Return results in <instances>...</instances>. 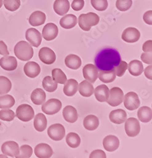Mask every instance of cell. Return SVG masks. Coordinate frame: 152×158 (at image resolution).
Instances as JSON below:
<instances>
[{"mask_svg":"<svg viewBox=\"0 0 152 158\" xmlns=\"http://www.w3.org/2000/svg\"><path fill=\"white\" fill-rule=\"evenodd\" d=\"M121 61L119 52L114 48H105L98 52L95 58V67L99 70L108 71L114 69Z\"/></svg>","mask_w":152,"mask_h":158,"instance_id":"obj_1","label":"cell"},{"mask_svg":"<svg viewBox=\"0 0 152 158\" xmlns=\"http://www.w3.org/2000/svg\"><path fill=\"white\" fill-rule=\"evenodd\" d=\"M14 53L21 61H29L34 56V50L32 46L27 42L22 41L18 42L14 48Z\"/></svg>","mask_w":152,"mask_h":158,"instance_id":"obj_2","label":"cell"},{"mask_svg":"<svg viewBox=\"0 0 152 158\" xmlns=\"http://www.w3.org/2000/svg\"><path fill=\"white\" fill-rule=\"evenodd\" d=\"M100 18L95 13L90 12L86 14H81L78 18L80 27L84 31H89L93 26L97 25Z\"/></svg>","mask_w":152,"mask_h":158,"instance_id":"obj_3","label":"cell"},{"mask_svg":"<svg viewBox=\"0 0 152 158\" xmlns=\"http://www.w3.org/2000/svg\"><path fill=\"white\" fill-rule=\"evenodd\" d=\"M34 111L32 107L27 104H23L17 108L16 116L22 122H27L34 117Z\"/></svg>","mask_w":152,"mask_h":158,"instance_id":"obj_4","label":"cell"},{"mask_svg":"<svg viewBox=\"0 0 152 158\" xmlns=\"http://www.w3.org/2000/svg\"><path fill=\"white\" fill-rule=\"evenodd\" d=\"M124 99L123 91L119 87H113L109 90V96L107 101V103L112 107L120 105Z\"/></svg>","mask_w":152,"mask_h":158,"instance_id":"obj_5","label":"cell"},{"mask_svg":"<svg viewBox=\"0 0 152 158\" xmlns=\"http://www.w3.org/2000/svg\"><path fill=\"white\" fill-rule=\"evenodd\" d=\"M124 128L126 134L130 137L137 136L141 130L140 123L135 118H130L126 120Z\"/></svg>","mask_w":152,"mask_h":158,"instance_id":"obj_6","label":"cell"},{"mask_svg":"<svg viewBox=\"0 0 152 158\" xmlns=\"http://www.w3.org/2000/svg\"><path fill=\"white\" fill-rule=\"evenodd\" d=\"M65 128L60 123H56L50 125L47 129L49 137L55 141L61 140L65 137Z\"/></svg>","mask_w":152,"mask_h":158,"instance_id":"obj_7","label":"cell"},{"mask_svg":"<svg viewBox=\"0 0 152 158\" xmlns=\"http://www.w3.org/2000/svg\"><path fill=\"white\" fill-rule=\"evenodd\" d=\"M62 107L61 102L57 99H50L42 104V110L49 115H53L58 113Z\"/></svg>","mask_w":152,"mask_h":158,"instance_id":"obj_8","label":"cell"},{"mask_svg":"<svg viewBox=\"0 0 152 158\" xmlns=\"http://www.w3.org/2000/svg\"><path fill=\"white\" fill-rule=\"evenodd\" d=\"M125 108L130 110L133 111L138 109L140 105V101L138 94L134 92H130L127 93L123 99Z\"/></svg>","mask_w":152,"mask_h":158,"instance_id":"obj_9","label":"cell"},{"mask_svg":"<svg viewBox=\"0 0 152 158\" xmlns=\"http://www.w3.org/2000/svg\"><path fill=\"white\" fill-rule=\"evenodd\" d=\"M83 75L85 80L94 84L97 81L98 75V70L93 64H87L83 69Z\"/></svg>","mask_w":152,"mask_h":158,"instance_id":"obj_10","label":"cell"},{"mask_svg":"<svg viewBox=\"0 0 152 158\" xmlns=\"http://www.w3.org/2000/svg\"><path fill=\"white\" fill-rule=\"evenodd\" d=\"M25 37L27 41L30 43V44L35 48H38L41 44L42 35L39 31L34 28L27 29L25 33Z\"/></svg>","mask_w":152,"mask_h":158,"instance_id":"obj_11","label":"cell"},{"mask_svg":"<svg viewBox=\"0 0 152 158\" xmlns=\"http://www.w3.org/2000/svg\"><path fill=\"white\" fill-rule=\"evenodd\" d=\"M39 57L41 61L46 64H53L56 59L54 51L47 47L42 48L39 50Z\"/></svg>","mask_w":152,"mask_h":158,"instance_id":"obj_12","label":"cell"},{"mask_svg":"<svg viewBox=\"0 0 152 158\" xmlns=\"http://www.w3.org/2000/svg\"><path fill=\"white\" fill-rule=\"evenodd\" d=\"M140 32L137 29L128 27L123 31L121 38L126 43H133L137 42L140 39Z\"/></svg>","mask_w":152,"mask_h":158,"instance_id":"obj_13","label":"cell"},{"mask_svg":"<svg viewBox=\"0 0 152 158\" xmlns=\"http://www.w3.org/2000/svg\"><path fill=\"white\" fill-rule=\"evenodd\" d=\"M18 144L14 141H7L3 143L2 146V151L3 154L14 157L19 153Z\"/></svg>","mask_w":152,"mask_h":158,"instance_id":"obj_14","label":"cell"},{"mask_svg":"<svg viewBox=\"0 0 152 158\" xmlns=\"http://www.w3.org/2000/svg\"><path fill=\"white\" fill-rule=\"evenodd\" d=\"M58 34V28L53 23H47L42 29V36L46 41H53Z\"/></svg>","mask_w":152,"mask_h":158,"instance_id":"obj_15","label":"cell"},{"mask_svg":"<svg viewBox=\"0 0 152 158\" xmlns=\"http://www.w3.org/2000/svg\"><path fill=\"white\" fill-rule=\"evenodd\" d=\"M34 152L35 156L39 158H50L53 156V151L49 145L41 143L36 146Z\"/></svg>","mask_w":152,"mask_h":158,"instance_id":"obj_16","label":"cell"},{"mask_svg":"<svg viewBox=\"0 0 152 158\" xmlns=\"http://www.w3.org/2000/svg\"><path fill=\"white\" fill-rule=\"evenodd\" d=\"M23 71L28 77L35 78L41 73V67L39 64L34 61H29L25 64Z\"/></svg>","mask_w":152,"mask_h":158,"instance_id":"obj_17","label":"cell"},{"mask_svg":"<svg viewBox=\"0 0 152 158\" xmlns=\"http://www.w3.org/2000/svg\"><path fill=\"white\" fill-rule=\"evenodd\" d=\"M0 66L6 71H14L17 67L16 58L11 56H5L0 59Z\"/></svg>","mask_w":152,"mask_h":158,"instance_id":"obj_18","label":"cell"},{"mask_svg":"<svg viewBox=\"0 0 152 158\" xmlns=\"http://www.w3.org/2000/svg\"><path fill=\"white\" fill-rule=\"evenodd\" d=\"M103 146L108 152L115 151L119 146V140L114 135H108L104 139Z\"/></svg>","mask_w":152,"mask_h":158,"instance_id":"obj_19","label":"cell"},{"mask_svg":"<svg viewBox=\"0 0 152 158\" xmlns=\"http://www.w3.org/2000/svg\"><path fill=\"white\" fill-rule=\"evenodd\" d=\"M70 8L68 0H55L53 8L56 14L58 15L62 16L66 14Z\"/></svg>","mask_w":152,"mask_h":158,"instance_id":"obj_20","label":"cell"},{"mask_svg":"<svg viewBox=\"0 0 152 158\" xmlns=\"http://www.w3.org/2000/svg\"><path fill=\"white\" fill-rule=\"evenodd\" d=\"M109 119L113 123L122 124L127 119V113L121 109L113 110L109 114Z\"/></svg>","mask_w":152,"mask_h":158,"instance_id":"obj_21","label":"cell"},{"mask_svg":"<svg viewBox=\"0 0 152 158\" xmlns=\"http://www.w3.org/2000/svg\"><path fill=\"white\" fill-rule=\"evenodd\" d=\"M94 93L98 101L101 102H107L109 96V89L107 85L102 84L97 86Z\"/></svg>","mask_w":152,"mask_h":158,"instance_id":"obj_22","label":"cell"},{"mask_svg":"<svg viewBox=\"0 0 152 158\" xmlns=\"http://www.w3.org/2000/svg\"><path fill=\"white\" fill-rule=\"evenodd\" d=\"M46 20V16L44 12L41 11H36L31 14L29 17V23L34 27L41 25L44 24Z\"/></svg>","mask_w":152,"mask_h":158,"instance_id":"obj_23","label":"cell"},{"mask_svg":"<svg viewBox=\"0 0 152 158\" xmlns=\"http://www.w3.org/2000/svg\"><path fill=\"white\" fill-rule=\"evenodd\" d=\"M64 119L71 123H74L78 120V113L77 110L72 106H66L62 111Z\"/></svg>","mask_w":152,"mask_h":158,"instance_id":"obj_24","label":"cell"},{"mask_svg":"<svg viewBox=\"0 0 152 158\" xmlns=\"http://www.w3.org/2000/svg\"><path fill=\"white\" fill-rule=\"evenodd\" d=\"M65 84L63 93L66 96L71 97L77 93L78 89V83L77 81L73 78L69 79Z\"/></svg>","mask_w":152,"mask_h":158,"instance_id":"obj_25","label":"cell"},{"mask_svg":"<svg viewBox=\"0 0 152 158\" xmlns=\"http://www.w3.org/2000/svg\"><path fill=\"white\" fill-rule=\"evenodd\" d=\"M77 17L73 14H68L63 17L59 21V24L62 28L70 29L73 28L77 23Z\"/></svg>","mask_w":152,"mask_h":158,"instance_id":"obj_26","label":"cell"},{"mask_svg":"<svg viewBox=\"0 0 152 158\" xmlns=\"http://www.w3.org/2000/svg\"><path fill=\"white\" fill-rule=\"evenodd\" d=\"M31 101L35 105H41L46 101V94L41 88L35 89L31 94Z\"/></svg>","mask_w":152,"mask_h":158,"instance_id":"obj_27","label":"cell"},{"mask_svg":"<svg viewBox=\"0 0 152 158\" xmlns=\"http://www.w3.org/2000/svg\"><path fill=\"white\" fill-rule=\"evenodd\" d=\"M78 90L82 96L88 98L94 94V88L90 82L87 81H84L78 85Z\"/></svg>","mask_w":152,"mask_h":158,"instance_id":"obj_28","label":"cell"},{"mask_svg":"<svg viewBox=\"0 0 152 158\" xmlns=\"http://www.w3.org/2000/svg\"><path fill=\"white\" fill-rule=\"evenodd\" d=\"M65 62L67 67L73 70L78 69L82 65V60L80 58L75 55H68L65 58Z\"/></svg>","mask_w":152,"mask_h":158,"instance_id":"obj_29","label":"cell"},{"mask_svg":"<svg viewBox=\"0 0 152 158\" xmlns=\"http://www.w3.org/2000/svg\"><path fill=\"white\" fill-rule=\"evenodd\" d=\"M99 125V120L98 118L93 114L86 116L83 120L84 127L89 131L95 130Z\"/></svg>","mask_w":152,"mask_h":158,"instance_id":"obj_30","label":"cell"},{"mask_svg":"<svg viewBox=\"0 0 152 158\" xmlns=\"http://www.w3.org/2000/svg\"><path fill=\"white\" fill-rule=\"evenodd\" d=\"M128 69L131 75L134 77H137L143 73V65L140 61L134 60L129 63Z\"/></svg>","mask_w":152,"mask_h":158,"instance_id":"obj_31","label":"cell"},{"mask_svg":"<svg viewBox=\"0 0 152 158\" xmlns=\"http://www.w3.org/2000/svg\"><path fill=\"white\" fill-rule=\"evenodd\" d=\"M47 119L45 115L42 113H38L34 118V126L35 129L39 132H42L47 127Z\"/></svg>","mask_w":152,"mask_h":158,"instance_id":"obj_32","label":"cell"},{"mask_svg":"<svg viewBox=\"0 0 152 158\" xmlns=\"http://www.w3.org/2000/svg\"><path fill=\"white\" fill-rule=\"evenodd\" d=\"M116 73L114 69L108 70V71H103L99 70L98 77L100 81L104 83H110L114 81L116 79Z\"/></svg>","mask_w":152,"mask_h":158,"instance_id":"obj_33","label":"cell"},{"mask_svg":"<svg viewBox=\"0 0 152 158\" xmlns=\"http://www.w3.org/2000/svg\"><path fill=\"white\" fill-rule=\"evenodd\" d=\"M138 117L142 122L148 123L152 119L151 109L147 106H142L138 111Z\"/></svg>","mask_w":152,"mask_h":158,"instance_id":"obj_34","label":"cell"},{"mask_svg":"<svg viewBox=\"0 0 152 158\" xmlns=\"http://www.w3.org/2000/svg\"><path fill=\"white\" fill-rule=\"evenodd\" d=\"M15 100L14 98L9 94L0 96V108L10 109L14 106Z\"/></svg>","mask_w":152,"mask_h":158,"instance_id":"obj_35","label":"cell"},{"mask_svg":"<svg viewBox=\"0 0 152 158\" xmlns=\"http://www.w3.org/2000/svg\"><path fill=\"white\" fill-rule=\"evenodd\" d=\"M42 86L49 93H53L58 88V83L50 76H46L43 79Z\"/></svg>","mask_w":152,"mask_h":158,"instance_id":"obj_36","label":"cell"},{"mask_svg":"<svg viewBox=\"0 0 152 158\" xmlns=\"http://www.w3.org/2000/svg\"><path fill=\"white\" fill-rule=\"evenodd\" d=\"M66 142L71 148H78L81 143V139L79 135L74 132L69 133L66 138Z\"/></svg>","mask_w":152,"mask_h":158,"instance_id":"obj_37","label":"cell"},{"mask_svg":"<svg viewBox=\"0 0 152 158\" xmlns=\"http://www.w3.org/2000/svg\"><path fill=\"white\" fill-rule=\"evenodd\" d=\"M11 89V82L5 76H0V95L8 93Z\"/></svg>","mask_w":152,"mask_h":158,"instance_id":"obj_38","label":"cell"},{"mask_svg":"<svg viewBox=\"0 0 152 158\" xmlns=\"http://www.w3.org/2000/svg\"><path fill=\"white\" fill-rule=\"evenodd\" d=\"M52 76L54 81L60 84H65L67 81L65 73L59 69H54L52 71Z\"/></svg>","mask_w":152,"mask_h":158,"instance_id":"obj_39","label":"cell"},{"mask_svg":"<svg viewBox=\"0 0 152 158\" xmlns=\"http://www.w3.org/2000/svg\"><path fill=\"white\" fill-rule=\"evenodd\" d=\"M33 153L32 148L29 145H23L19 149V153L16 158H30Z\"/></svg>","mask_w":152,"mask_h":158,"instance_id":"obj_40","label":"cell"},{"mask_svg":"<svg viewBox=\"0 0 152 158\" xmlns=\"http://www.w3.org/2000/svg\"><path fill=\"white\" fill-rule=\"evenodd\" d=\"M15 117L14 111L10 109H3L0 111V120L5 122H11L14 120Z\"/></svg>","mask_w":152,"mask_h":158,"instance_id":"obj_41","label":"cell"},{"mask_svg":"<svg viewBox=\"0 0 152 158\" xmlns=\"http://www.w3.org/2000/svg\"><path fill=\"white\" fill-rule=\"evenodd\" d=\"M3 4L8 11H15L20 6V0H4Z\"/></svg>","mask_w":152,"mask_h":158,"instance_id":"obj_42","label":"cell"},{"mask_svg":"<svg viewBox=\"0 0 152 158\" xmlns=\"http://www.w3.org/2000/svg\"><path fill=\"white\" fill-rule=\"evenodd\" d=\"M132 4V0H117L116 6L118 10L121 11H126L131 7Z\"/></svg>","mask_w":152,"mask_h":158,"instance_id":"obj_43","label":"cell"},{"mask_svg":"<svg viewBox=\"0 0 152 158\" xmlns=\"http://www.w3.org/2000/svg\"><path fill=\"white\" fill-rule=\"evenodd\" d=\"M92 6L97 11H102L108 7L107 0H91Z\"/></svg>","mask_w":152,"mask_h":158,"instance_id":"obj_44","label":"cell"},{"mask_svg":"<svg viewBox=\"0 0 152 158\" xmlns=\"http://www.w3.org/2000/svg\"><path fill=\"white\" fill-rule=\"evenodd\" d=\"M128 64L124 61H121L119 64L114 68L116 75L118 77H122L124 75L125 72L128 69Z\"/></svg>","mask_w":152,"mask_h":158,"instance_id":"obj_45","label":"cell"},{"mask_svg":"<svg viewBox=\"0 0 152 158\" xmlns=\"http://www.w3.org/2000/svg\"><path fill=\"white\" fill-rule=\"evenodd\" d=\"M85 5L84 0H73L71 3V8L74 11H80Z\"/></svg>","mask_w":152,"mask_h":158,"instance_id":"obj_46","label":"cell"},{"mask_svg":"<svg viewBox=\"0 0 152 158\" xmlns=\"http://www.w3.org/2000/svg\"><path fill=\"white\" fill-rule=\"evenodd\" d=\"M89 158H107L106 154L102 150L97 149L92 152Z\"/></svg>","mask_w":152,"mask_h":158,"instance_id":"obj_47","label":"cell"},{"mask_svg":"<svg viewBox=\"0 0 152 158\" xmlns=\"http://www.w3.org/2000/svg\"><path fill=\"white\" fill-rule=\"evenodd\" d=\"M141 60L142 61L148 64H151L152 60H151V52H144L142 54L141 56Z\"/></svg>","mask_w":152,"mask_h":158,"instance_id":"obj_48","label":"cell"},{"mask_svg":"<svg viewBox=\"0 0 152 158\" xmlns=\"http://www.w3.org/2000/svg\"><path fill=\"white\" fill-rule=\"evenodd\" d=\"M143 20L144 22L150 25H152V11L149 10L145 13L143 15Z\"/></svg>","mask_w":152,"mask_h":158,"instance_id":"obj_49","label":"cell"},{"mask_svg":"<svg viewBox=\"0 0 152 158\" xmlns=\"http://www.w3.org/2000/svg\"><path fill=\"white\" fill-rule=\"evenodd\" d=\"M9 54L6 44L3 41H0V55L3 56H8Z\"/></svg>","mask_w":152,"mask_h":158,"instance_id":"obj_50","label":"cell"},{"mask_svg":"<svg viewBox=\"0 0 152 158\" xmlns=\"http://www.w3.org/2000/svg\"><path fill=\"white\" fill-rule=\"evenodd\" d=\"M143 51L145 52H151L152 51V41L148 40L143 45Z\"/></svg>","mask_w":152,"mask_h":158,"instance_id":"obj_51","label":"cell"},{"mask_svg":"<svg viewBox=\"0 0 152 158\" xmlns=\"http://www.w3.org/2000/svg\"><path fill=\"white\" fill-rule=\"evenodd\" d=\"M151 69H152V66L151 64H150L149 66L145 69L144 73H145V75L146 76V77L150 80H152V74H151Z\"/></svg>","mask_w":152,"mask_h":158,"instance_id":"obj_52","label":"cell"},{"mask_svg":"<svg viewBox=\"0 0 152 158\" xmlns=\"http://www.w3.org/2000/svg\"><path fill=\"white\" fill-rule=\"evenodd\" d=\"M0 158H8V157L5 154H0Z\"/></svg>","mask_w":152,"mask_h":158,"instance_id":"obj_53","label":"cell"},{"mask_svg":"<svg viewBox=\"0 0 152 158\" xmlns=\"http://www.w3.org/2000/svg\"><path fill=\"white\" fill-rule=\"evenodd\" d=\"M3 6V0H0V8Z\"/></svg>","mask_w":152,"mask_h":158,"instance_id":"obj_54","label":"cell"}]
</instances>
